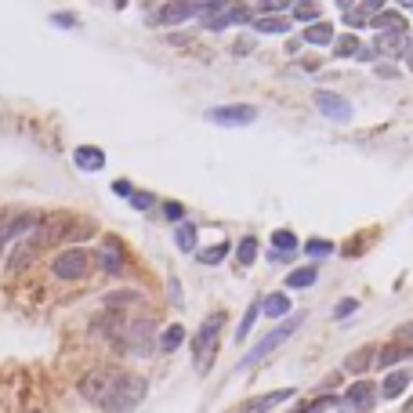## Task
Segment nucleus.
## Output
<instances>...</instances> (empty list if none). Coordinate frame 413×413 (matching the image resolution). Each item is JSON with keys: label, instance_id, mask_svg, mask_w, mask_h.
I'll use <instances>...</instances> for the list:
<instances>
[{"label": "nucleus", "instance_id": "nucleus-1", "mask_svg": "<svg viewBox=\"0 0 413 413\" xmlns=\"http://www.w3.org/2000/svg\"><path fill=\"white\" fill-rule=\"evenodd\" d=\"M145 395H149V381L142 374H116V381H113V388H109L102 409L105 413H130V409L142 406Z\"/></svg>", "mask_w": 413, "mask_h": 413}, {"label": "nucleus", "instance_id": "nucleus-2", "mask_svg": "<svg viewBox=\"0 0 413 413\" xmlns=\"http://www.w3.org/2000/svg\"><path fill=\"white\" fill-rule=\"evenodd\" d=\"M222 326H225V312H214L200 323L196 330V341H192V359H196V370H210L214 363V352H217V337H222Z\"/></svg>", "mask_w": 413, "mask_h": 413}, {"label": "nucleus", "instance_id": "nucleus-3", "mask_svg": "<svg viewBox=\"0 0 413 413\" xmlns=\"http://www.w3.org/2000/svg\"><path fill=\"white\" fill-rule=\"evenodd\" d=\"M301 319H304V316H294V319H287V323H279L276 330H269V334L261 337V341H257V344L250 348V352H247L243 359H239V366H243V370H250V366H257V363L265 359V356H272L276 348H279V344L287 341V337H290V334L297 330V326H301Z\"/></svg>", "mask_w": 413, "mask_h": 413}, {"label": "nucleus", "instance_id": "nucleus-4", "mask_svg": "<svg viewBox=\"0 0 413 413\" xmlns=\"http://www.w3.org/2000/svg\"><path fill=\"white\" fill-rule=\"evenodd\" d=\"M203 15V4H156L145 8V22L149 26H182L185 18Z\"/></svg>", "mask_w": 413, "mask_h": 413}, {"label": "nucleus", "instance_id": "nucleus-5", "mask_svg": "<svg viewBox=\"0 0 413 413\" xmlns=\"http://www.w3.org/2000/svg\"><path fill=\"white\" fill-rule=\"evenodd\" d=\"M152 330H156V326H152V319H135L123 330V337L116 341L120 348H127L130 356H149L152 352Z\"/></svg>", "mask_w": 413, "mask_h": 413}, {"label": "nucleus", "instance_id": "nucleus-6", "mask_svg": "<svg viewBox=\"0 0 413 413\" xmlns=\"http://www.w3.org/2000/svg\"><path fill=\"white\" fill-rule=\"evenodd\" d=\"M87 265H91V257H87V250L83 247H69V250H62L58 257H55V265H51V272L58 276V279H83V272H87Z\"/></svg>", "mask_w": 413, "mask_h": 413}, {"label": "nucleus", "instance_id": "nucleus-7", "mask_svg": "<svg viewBox=\"0 0 413 413\" xmlns=\"http://www.w3.org/2000/svg\"><path fill=\"white\" fill-rule=\"evenodd\" d=\"M113 381H116V370H91V374H83L80 377V399L102 406L109 388H113Z\"/></svg>", "mask_w": 413, "mask_h": 413}, {"label": "nucleus", "instance_id": "nucleus-8", "mask_svg": "<svg viewBox=\"0 0 413 413\" xmlns=\"http://www.w3.org/2000/svg\"><path fill=\"white\" fill-rule=\"evenodd\" d=\"M257 120V105H217L207 113V123L217 127H247Z\"/></svg>", "mask_w": 413, "mask_h": 413}, {"label": "nucleus", "instance_id": "nucleus-9", "mask_svg": "<svg viewBox=\"0 0 413 413\" xmlns=\"http://www.w3.org/2000/svg\"><path fill=\"white\" fill-rule=\"evenodd\" d=\"M316 109L326 120H334V123H348V120H352V102L341 98L337 91H316Z\"/></svg>", "mask_w": 413, "mask_h": 413}, {"label": "nucleus", "instance_id": "nucleus-10", "mask_svg": "<svg viewBox=\"0 0 413 413\" xmlns=\"http://www.w3.org/2000/svg\"><path fill=\"white\" fill-rule=\"evenodd\" d=\"M40 250H43V236H40V232H29V236L15 247V254L8 257V272H22Z\"/></svg>", "mask_w": 413, "mask_h": 413}, {"label": "nucleus", "instance_id": "nucleus-11", "mask_svg": "<svg viewBox=\"0 0 413 413\" xmlns=\"http://www.w3.org/2000/svg\"><path fill=\"white\" fill-rule=\"evenodd\" d=\"M297 391L294 388H276V391H269V395H257V399H247L243 406H239L236 413H269V409H276L279 402H287V399H294Z\"/></svg>", "mask_w": 413, "mask_h": 413}, {"label": "nucleus", "instance_id": "nucleus-12", "mask_svg": "<svg viewBox=\"0 0 413 413\" xmlns=\"http://www.w3.org/2000/svg\"><path fill=\"white\" fill-rule=\"evenodd\" d=\"M377 62L381 58H402L409 51V33H377Z\"/></svg>", "mask_w": 413, "mask_h": 413}, {"label": "nucleus", "instance_id": "nucleus-13", "mask_svg": "<svg viewBox=\"0 0 413 413\" xmlns=\"http://www.w3.org/2000/svg\"><path fill=\"white\" fill-rule=\"evenodd\" d=\"M409 381H413V370H409V366H402V370H391V374L381 381V399H399L402 391L409 388Z\"/></svg>", "mask_w": 413, "mask_h": 413}, {"label": "nucleus", "instance_id": "nucleus-14", "mask_svg": "<svg viewBox=\"0 0 413 413\" xmlns=\"http://www.w3.org/2000/svg\"><path fill=\"white\" fill-rule=\"evenodd\" d=\"M344 399H348V406H356L359 413H366L370 406H374V399H377V384H370V381H356L352 388L344 391Z\"/></svg>", "mask_w": 413, "mask_h": 413}, {"label": "nucleus", "instance_id": "nucleus-15", "mask_svg": "<svg viewBox=\"0 0 413 413\" xmlns=\"http://www.w3.org/2000/svg\"><path fill=\"white\" fill-rule=\"evenodd\" d=\"M370 26H374L377 33H409V22L399 11H391V8H384L377 18H370Z\"/></svg>", "mask_w": 413, "mask_h": 413}, {"label": "nucleus", "instance_id": "nucleus-16", "mask_svg": "<svg viewBox=\"0 0 413 413\" xmlns=\"http://www.w3.org/2000/svg\"><path fill=\"white\" fill-rule=\"evenodd\" d=\"M374 359H377V348L366 344V348H359V352H352L344 359V374H366V370L374 366Z\"/></svg>", "mask_w": 413, "mask_h": 413}, {"label": "nucleus", "instance_id": "nucleus-17", "mask_svg": "<svg viewBox=\"0 0 413 413\" xmlns=\"http://www.w3.org/2000/svg\"><path fill=\"white\" fill-rule=\"evenodd\" d=\"M73 160H76L80 170H102V167H105V152H102L98 145H80V149L73 152Z\"/></svg>", "mask_w": 413, "mask_h": 413}, {"label": "nucleus", "instance_id": "nucleus-18", "mask_svg": "<svg viewBox=\"0 0 413 413\" xmlns=\"http://www.w3.org/2000/svg\"><path fill=\"white\" fill-rule=\"evenodd\" d=\"M290 309H294V304H290L287 294H265V301H261V312H265L269 319H283Z\"/></svg>", "mask_w": 413, "mask_h": 413}, {"label": "nucleus", "instance_id": "nucleus-19", "mask_svg": "<svg viewBox=\"0 0 413 413\" xmlns=\"http://www.w3.org/2000/svg\"><path fill=\"white\" fill-rule=\"evenodd\" d=\"M316 279H319V269H316V265H304V269H294V272H290L287 279H283V283H287L290 290H309Z\"/></svg>", "mask_w": 413, "mask_h": 413}, {"label": "nucleus", "instance_id": "nucleus-20", "mask_svg": "<svg viewBox=\"0 0 413 413\" xmlns=\"http://www.w3.org/2000/svg\"><path fill=\"white\" fill-rule=\"evenodd\" d=\"M301 40L304 43H316V48H326V43H334V26H330V22H316V26L304 29Z\"/></svg>", "mask_w": 413, "mask_h": 413}, {"label": "nucleus", "instance_id": "nucleus-21", "mask_svg": "<svg viewBox=\"0 0 413 413\" xmlns=\"http://www.w3.org/2000/svg\"><path fill=\"white\" fill-rule=\"evenodd\" d=\"M406 359V344H399V341H391V344H384V348H377V359H374V366H395V363H402Z\"/></svg>", "mask_w": 413, "mask_h": 413}, {"label": "nucleus", "instance_id": "nucleus-22", "mask_svg": "<svg viewBox=\"0 0 413 413\" xmlns=\"http://www.w3.org/2000/svg\"><path fill=\"white\" fill-rule=\"evenodd\" d=\"M174 243H178V250L192 254L196 243H200V232H196V225H192V222H182L178 229H174Z\"/></svg>", "mask_w": 413, "mask_h": 413}, {"label": "nucleus", "instance_id": "nucleus-23", "mask_svg": "<svg viewBox=\"0 0 413 413\" xmlns=\"http://www.w3.org/2000/svg\"><path fill=\"white\" fill-rule=\"evenodd\" d=\"M341 15H344V26H352V29H363L370 26V15L363 11V4H348V0H341Z\"/></svg>", "mask_w": 413, "mask_h": 413}, {"label": "nucleus", "instance_id": "nucleus-24", "mask_svg": "<svg viewBox=\"0 0 413 413\" xmlns=\"http://www.w3.org/2000/svg\"><path fill=\"white\" fill-rule=\"evenodd\" d=\"M254 33L269 36V33H290V18H250Z\"/></svg>", "mask_w": 413, "mask_h": 413}, {"label": "nucleus", "instance_id": "nucleus-25", "mask_svg": "<svg viewBox=\"0 0 413 413\" xmlns=\"http://www.w3.org/2000/svg\"><path fill=\"white\" fill-rule=\"evenodd\" d=\"M272 247H276V254H297L301 239H297L290 229H276V232H272Z\"/></svg>", "mask_w": 413, "mask_h": 413}, {"label": "nucleus", "instance_id": "nucleus-26", "mask_svg": "<svg viewBox=\"0 0 413 413\" xmlns=\"http://www.w3.org/2000/svg\"><path fill=\"white\" fill-rule=\"evenodd\" d=\"M98 261H102V269L109 276H120V269H123V254L116 250V243H109L105 250H98Z\"/></svg>", "mask_w": 413, "mask_h": 413}, {"label": "nucleus", "instance_id": "nucleus-27", "mask_svg": "<svg viewBox=\"0 0 413 413\" xmlns=\"http://www.w3.org/2000/svg\"><path fill=\"white\" fill-rule=\"evenodd\" d=\"M26 229H33V217H15V222H8L4 229H0V254H4V247L11 243L18 232H26Z\"/></svg>", "mask_w": 413, "mask_h": 413}, {"label": "nucleus", "instance_id": "nucleus-28", "mask_svg": "<svg viewBox=\"0 0 413 413\" xmlns=\"http://www.w3.org/2000/svg\"><path fill=\"white\" fill-rule=\"evenodd\" d=\"M182 344H185V326L182 323L167 326L163 337H160V352H174V348H182Z\"/></svg>", "mask_w": 413, "mask_h": 413}, {"label": "nucleus", "instance_id": "nucleus-29", "mask_svg": "<svg viewBox=\"0 0 413 413\" xmlns=\"http://www.w3.org/2000/svg\"><path fill=\"white\" fill-rule=\"evenodd\" d=\"M359 51H363V43H359L356 33H348V36H337V40H334V55H337V58H356Z\"/></svg>", "mask_w": 413, "mask_h": 413}, {"label": "nucleus", "instance_id": "nucleus-30", "mask_svg": "<svg viewBox=\"0 0 413 413\" xmlns=\"http://www.w3.org/2000/svg\"><path fill=\"white\" fill-rule=\"evenodd\" d=\"M257 312H261V301H250V309L243 312V323L236 326V341H247V334H250V326H254Z\"/></svg>", "mask_w": 413, "mask_h": 413}, {"label": "nucleus", "instance_id": "nucleus-31", "mask_svg": "<svg viewBox=\"0 0 413 413\" xmlns=\"http://www.w3.org/2000/svg\"><path fill=\"white\" fill-rule=\"evenodd\" d=\"M254 261H257V239L243 236L239 239V265H254Z\"/></svg>", "mask_w": 413, "mask_h": 413}, {"label": "nucleus", "instance_id": "nucleus-32", "mask_svg": "<svg viewBox=\"0 0 413 413\" xmlns=\"http://www.w3.org/2000/svg\"><path fill=\"white\" fill-rule=\"evenodd\" d=\"M304 254H309V257H330L334 243H330V239H309V243H304Z\"/></svg>", "mask_w": 413, "mask_h": 413}, {"label": "nucleus", "instance_id": "nucleus-33", "mask_svg": "<svg viewBox=\"0 0 413 413\" xmlns=\"http://www.w3.org/2000/svg\"><path fill=\"white\" fill-rule=\"evenodd\" d=\"M229 250H232L229 243H217V247H210V250H200L196 257H200L203 265H217V261H225V254H229Z\"/></svg>", "mask_w": 413, "mask_h": 413}, {"label": "nucleus", "instance_id": "nucleus-34", "mask_svg": "<svg viewBox=\"0 0 413 413\" xmlns=\"http://www.w3.org/2000/svg\"><path fill=\"white\" fill-rule=\"evenodd\" d=\"M319 15H323L319 4H294V18L309 22V26H316V18H319Z\"/></svg>", "mask_w": 413, "mask_h": 413}, {"label": "nucleus", "instance_id": "nucleus-35", "mask_svg": "<svg viewBox=\"0 0 413 413\" xmlns=\"http://www.w3.org/2000/svg\"><path fill=\"white\" fill-rule=\"evenodd\" d=\"M334 402H337V399H334V395H319V399H316V402H304V406H301V409H297V413H323V409H330V406H334Z\"/></svg>", "mask_w": 413, "mask_h": 413}, {"label": "nucleus", "instance_id": "nucleus-36", "mask_svg": "<svg viewBox=\"0 0 413 413\" xmlns=\"http://www.w3.org/2000/svg\"><path fill=\"white\" fill-rule=\"evenodd\" d=\"M356 309H359V301H356V297H341V301H337V309H334V319H348V316H356Z\"/></svg>", "mask_w": 413, "mask_h": 413}, {"label": "nucleus", "instance_id": "nucleus-37", "mask_svg": "<svg viewBox=\"0 0 413 413\" xmlns=\"http://www.w3.org/2000/svg\"><path fill=\"white\" fill-rule=\"evenodd\" d=\"M229 22H232V26H243V22H250V8H247V4L229 8Z\"/></svg>", "mask_w": 413, "mask_h": 413}, {"label": "nucleus", "instance_id": "nucleus-38", "mask_svg": "<svg viewBox=\"0 0 413 413\" xmlns=\"http://www.w3.org/2000/svg\"><path fill=\"white\" fill-rule=\"evenodd\" d=\"M203 26H207V29H225V26H232V22H229V8H225L222 15H214V18H203Z\"/></svg>", "mask_w": 413, "mask_h": 413}, {"label": "nucleus", "instance_id": "nucleus-39", "mask_svg": "<svg viewBox=\"0 0 413 413\" xmlns=\"http://www.w3.org/2000/svg\"><path fill=\"white\" fill-rule=\"evenodd\" d=\"M381 80H399V69H395V65H391V62H377V69H374Z\"/></svg>", "mask_w": 413, "mask_h": 413}, {"label": "nucleus", "instance_id": "nucleus-40", "mask_svg": "<svg viewBox=\"0 0 413 413\" xmlns=\"http://www.w3.org/2000/svg\"><path fill=\"white\" fill-rule=\"evenodd\" d=\"M130 203H135V210H149L152 207V192H135V196H130Z\"/></svg>", "mask_w": 413, "mask_h": 413}, {"label": "nucleus", "instance_id": "nucleus-41", "mask_svg": "<svg viewBox=\"0 0 413 413\" xmlns=\"http://www.w3.org/2000/svg\"><path fill=\"white\" fill-rule=\"evenodd\" d=\"M163 214L170 217V222H178V225H182V217H185V207H182V203H163Z\"/></svg>", "mask_w": 413, "mask_h": 413}, {"label": "nucleus", "instance_id": "nucleus-42", "mask_svg": "<svg viewBox=\"0 0 413 413\" xmlns=\"http://www.w3.org/2000/svg\"><path fill=\"white\" fill-rule=\"evenodd\" d=\"M113 192H116V196H123V200H130V196H135V189H130V182H127V178H116V182H113Z\"/></svg>", "mask_w": 413, "mask_h": 413}, {"label": "nucleus", "instance_id": "nucleus-43", "mask_svg": "<svg viewBox=\"0 0 413 413\" xmlns=\"http://www.w3.org/2000/svg\"><path fill=\"white\" fill-rule=\"evenodd\" d=\"M290 4H283V0H265V4H261V11H287Z\"/></svg>", "mask_w": 413, "mask_h": 413}, {"label": "nucleus", "instance_id": "nucleus-44", "mask_svg": "<svg viewBox=\"0 0 413 413\" xmlns=\"http://www.w3.org/2000/svg\"><path fill=\"white\" fill-rule=\"evenodd\" d=\"M51 22H55V26H76V18H73L69 11H65V15H55Z\"/></svg>", "mask_w": 413, "mask_h": 413}, {"label": "nucleus", "instance_id": "nucleus-45", "mask_svg": "<svg viewBox=\"0 0 413 413\" xmlns=\"http://www.w3.org/2000/svg\"><path fill=\"white\" fill-rule=\"evenodd\" d=\"M395 337H399V341H402V337H409V341H413V323L399 326V330H395Z\"/></svg>", "mask_w": 413, "mask_h": 413}, {"label": "nucleus", "instance_id": "nucleus-46", "mask_svg": "<svg viewBox=\"0 0 413 413\" xmlns=\"http://www.w3.org/2000/svg\"><path fill=\"white\" fill-rule=\"evenodd\" d=\"M170 297L182 304V287H178V279H170Z\"/></svg>", "mask_w": 413, "mask_h": 413}, {"label": "nucleus", "instance_id": "nucleus-47", "mask_svg": "<svg viewBox=\"0 0 413 413\" xmlns=\"http://www.w3.org/2000/svg\"><path fill=\"white\" fill-rule=\"evenodd\" d=\"M406 58H409V69H413V48H409V51H406Z\"/></svg>", "mask_w": 413, "mask_h": 413}, {"label": "nucleus", "instance_id": "nucleus-48", "mask_svg": "<svg viewBox=\"0 0 413 413\" xmlns=\"http://www.w3.org/2000/svg\"><path fill=\"white\" fill-rule=\"evenodd\" d=\"M402 413H413V402H406V409H402Z\"/></svg>", "mask_w": 413, "mask_h": 413}, {"label": "nucleus", "instance_id": "nucleus-49", "mask_svg": "<svg viewBox=\"0 0 413 413\" xmlns=\"http://www.w3.org/2000/svg\"><path fill=\"white\" fill-rule=\"evenodd\" d=\"M406 359H413V348H406Z\"/></svg>", "mask_w": 413, "mask_h": 413}, {"label": "nucleus", "instance_id": "nucleus-50", "mask_svg": "<svg viewBox=\"0 0 413 413\" xmlns=\"http://www.w3.org/2000/svg\"><path fill=\"white\" fill-rule=\"evenodd\" d=\"M409 15H413V4H409Z\"/></svg>", "mask_w": 413, "mask_h": 413}, {"label": "nucleus", "instance_id": "nucleus-51", "mask_svg": "<svg viewBox=\"0 0 413 413\" xmlns=\"http://www.w3.org/2000/svg\"><path fill=\"white\" fill-rule=\"evenodd\" d=\"M409 43H413V40H409Z\"/></svg>", "mask_w": 413, "mask_h": 413}]
</instances>
